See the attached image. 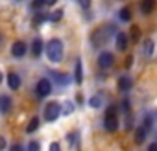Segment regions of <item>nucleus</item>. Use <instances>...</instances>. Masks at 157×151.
I'll return each instance as SVG.
<instances>
[{
    "mask_svg": "<svg viewBox=\"0 0 157 151\" xmlns=\"http://www.w3.org/2000/svg\"><path fill=\"white\" fill-rule=\"evenodd\" d=\"M11 109V98L10 96H0V112L6 114Z\"/></svg>",
    "mask_w": 157,
    "mask_h": 151,
    "instance_id": "13",
    "label": "nucleus"
},
{
    "mask_svg": "<svg viewBox=\"0 0 157 151\" xmlns=\"http://www.w3.org/2000/svg\"><path fill=\"white\" fill-rule=\"evenodd\" d=\"M76 2L80 4L83 9H89V8H91V2H93V0H76Z\"/></svg>",
    "mask_w": 157,
    "mask_h": 151,
    "instance_id": "25",
    "label": "nucleus"
},
{
    "mask_svg": "<svg viewBox=\"0 0 157 151\" xmlns=\"http://www.w3.org/2000/svg\"><path fill=\"white\" fill-rule=\"evenodd\" d=\"M117 48L120 50V52H124L126 48H128V37H126V33H117Z\"/></svg>",
    "mask_w": 157,
    "mask_h": 151,
    "instance_id": "14",
    "label": "nucleus"
},
{
    "mask_svg": "<svg viewBox=\"0 0 157 151\" xmlns=\"http://www.w3.org/2000/svg\"><path fill=\"white\" fill-rule=\"evenodd\" d=\"M144 136H146V129L144 127H137L135 129V144H142Z\"/></svg>",
    "mask_w": 157,
    "mask_h": 151,
    "instance_id": "18",
    "label": "nucleus"
},
{
    "mask_svg": "<svg viewBox=\"0 0 157 151\" xmlns=\"http://www.w3.org/2000/svg\"><path fill=\"white\" fill-rule=\"evenodd\" d=\"M150 149H151V151H157V144H151V145H150Z\"/></svg>",
    "mask_w": 157,
    "mask_h": 151,
    "instance_id": "31",
    "label": "nucleus"
},
{
    "mask_svg": "<svg viewBox=\"0 0 157 151\" xmlns=\"http://www.w3.org/2000/svg\"><path fill=\"white\" fill-rule=\"evenodd\" d=\"M153 41L151 39H144V44H142V52H144V55L146 57H150L151 53H153Z\"/></svg>",
    "mask_w": 157,
    "mask_h": 151,
    "instance_id": "15",
    "label": "nucleus"
},
{
    "mask_svg": "<svg viewBox=\"0 0 157 151\" xmlns=\"http://www.w3.org/2000/svg\"><path fill=\"white\" fill-rule=\"evenodd\" d=\"M68 142H70V147H76L78 145V133H70L68 134Z\"/></svg>",
    "mask_w": 157,
    "mask_h": 151,
    "instance_id": "23",
    "label": "nucleus"
},
{
    "mask_svg": "<svg viewBox=\"0 0 157 151\" xmlns=\"http://www.w3.org/2000/svg\"><path fill=\"white\" fill-rule=\"evenodd\" d=\"M50 149H52V151H57V149H59V144H50Z\"/></svg>",
    "mask_w": 157,
    "mask_h": 151,
    "instance_id": "30",
    "label": "nucleus"
},
{
    "mask_svg": "<svg viewBox=\"0 0 157 151\" xmlns=\"http://www.w3.org/2000/svg\"><path fill=\"white\" fill-rule=\"evenodd\" d=\"M2 42H4V37H2V33H0V46H2Z\"/></svg>",
    "mask_w": 157,
    "mask_h": 151,
    "instance_id": "33",
    "label": "nucleus"
},
{
    "mask_svg": "<svg viewBox=\"0 0 157 151\" xmlns=\"http://www.w3.org/2000/svg\"><path fill=\"white\" fill-rule=\"evenodd\" d=\"M4 147H6V138L0 136V149H4Z\"/></svg>",
    "mask_w": 157,
    "mask_h": 151,
    "instance_id": "29",
    "label": "nucleus"
},
{
    "mask_svg": "<svg viewBox=\"0 0 157 151\" xmlns=\"http://www.w3.org/2000/svg\"><path fill=\"white\" fill-rule=\"evenodd\" d=\"M43 48H44V46H43V41H41L39 37H35V39L32 41V55H33V57H39V55L43 53Z\"/></svg>",
    "mask_w": 157,
    "mask_h": 151,
    "instance_id": "10",
    "label": "nucleus"
},
{
    "mask_svg": "<svg viewBox=\"0 0 157 151\" xmlns=\"http://www.w3.org/2000/svg\"><path fill=\"white\" fill-rule=\"evenodd\" d=\"M56 79H57L61 85H67V83H68V76H67V74H56Z\"/></svg>",
    "mask_w": 157,
    "mask_h": 151,
    "instance_id": "22",
    "label": "nucleus"
},
{
    "mask_svg": "<svg viewBox=\"0 0 157 151\" xmlns=\"http://www.w3.org/2000/svg\"><path fill=\"white\" fill-rule=\"evenodd\" d=\"M104 127L105 131L109 133H115L118 129V116H117V109L115 107H109L107 112H105V118H104Z\"/></svg>",
    "mask_w": 157,
    "mask_h": 151,
    "instance_id": "3",
    "label": "nucleus"
},
{
    "mask_svg": "<svg viewBox=\"0 0 157 151\" xmlns=\"http://www.w3.org/2000/svg\"><path fill=\"white\" fill-rule=\"evenodd\" d=\"M89 105H91L93 109H100V107L104 105V100H102V96H100V94H94V96H91V98H89Z\"/></svg>",
    "mask_w": 157,
    "mask_h": 151,
    "instance_id": "16",
    "label": "nucleus"
},
{
    "mask_svg": "<svg viewBox=\"0 0 157 151\" xmlns=\"http://www.w3.org/2000/svg\"><path fill=\"white\" fill-rule=\"evenodd\" d=\"M72 111H74V103L72 101H65L61 105V112L63 114H72Z\"/></svg>",
    "mask_w": 157,
    "mask_h": 151,
    "instance_id": "20",
    "label": "nucleus"
},
{
    "mask_svg": "<svg viewBox=\"0 0 157 151\" xmlns=\"http://www.w3.org/2000/svg\"><path fill=\"white\" fill-rule=\"evenodd\" d=\"M151 125H153V118L151 116H144V125L142 127L148 131V129H151Z\"/></svg>",
    "mask_w": 157,
    "mask_h": 151,
    "instance_id": "24",
    "label": "nucleus"
},
{
    "mask_svg": "<svg viewBox=\"0 0 157 151\" xmlns=\"http://www.w3.org/2000/svg\"><path fill=\"white\" fill-rule=\"evenodd\" d=\"M63 42L59 41V39H50L48 42H46V46H44V50H46V55H48V59L52 61V63H59L61 59H63Z\"/></svg>",
    "mask_w": 157,
    "mask_h": 151,
    "instance_id": "2",
    "label": "nucleus"
},
{
    "mask_svg": "<svg viewBox=\"0 0 157 151\" xmlns=\"http://www.w3.org/2000/svg\"><path fill=\"white\" fill-rule=\"evenodd\" d=\"M74 81L80 85L83 81V66H82V59L76 61V68H74Z\"/></svg>",
    "mask_w": 157,
    "mask_h": 151,
    "instance_id": "9",
    "label": "nucleus"
},
{
    "mask_svg": "<svg viewBox=\"0 0 157 151\" xmlns=\"http://www.w3.org/2000/svg\"><path fill=\"white\" fill-rule=\"evenodd\" d=\"M8 85H10L11 90H17V89L21 87V78H19V74L11 72V74L8 76Z\"/></svg>",
    "mask_w": 157,
    "mask_h": 151,
    "instance_id": "11",
    "label": "nucleus"
},
{
    "mask_svg": "<svg viewBox=\"0 0 157 151\" xmlns=\"http://www.w3.org/2000/svg\"><path fill=\"white\" fill-rule=\"evenodd\" d=\"M153 9H155V0H140V11L144 15L151 13Z\"/></svg>",
    "mask_w": 157,
    "mask_h": 151,
    "instance_id": "12",
    "label": "nucleus"
},
{
    "mask_svg": "<svg viewBox=\"0 0 157 151\" xmlns=\"http://www.w3.org/2000/svg\"><path fill=\"white\" fill-rule=\"evenodd\" d=\"M113 33H117L115 24H102L100 28L94 30V33L91 35V42L94 48H102L107 44V41L113 37Z\"/></svg>",
    "mask_w": 157,
    "mask_h": 151,
    "instance_id": "1",
    "label": "nucleus"
},
{
    "mask_svg": "<svg viewBox=\"0 0 157 151\" xmlns=\"http://www.w3.org/2000/svg\"><path fill=\"white\" fill-rule=\"evenodd\" d=\"M43 114H44V120L46 122H56L59 118V114H61V105L56 103V101H50V103H46Z\"/></svg>",
    "mask_w": 157,
    "mask_h": 151,
    "instance_id": "4",
    "label": "nucleus"
},
{
    "mask_svg": "<svg viewBox=\"0 0 157 151\" xmlns=\"http://www.w3.org/2000/svg\"><path fill=\"white\" fill-rule=\"evenodd\" d=\"M2 79H4V74H2V70H0V83H2Z\"/></svg>",
    "mask_w": 157,
    "mask_h": 151,
    "instance_id": "32",
    "label": "nucleus"
},
{
    "mask_svg": "<svg viewBox=\"0 0 157 151\" xmlns=\"http://www.w3.org/2000/svg\"><path fill=\"white\" fill-rule=\"evenodd\" d=\"M26 52H28L26 42H22V41H15L13 42V46H11V55L13 57H22Z\"/></svg>",
    "mask_w": 157,
    "mask_h": 151,
    "instance_id": "7",
    "label": "nucleus"
},
{
    "mask_svg": "<svg viewBox=\"0 0 157 151\" xmlns=\"http://www.w3.org/2000/svg\"><path fill=\"white\" fill-rule=\"evenodd\" d=\"M61 17H63V11H61V9H57V11H54V13H50V15H48V19H50L52 22L61 20Z\"/></svg>",
    "mask_w": 157,
    "mask_h": 151,
    "instance_id": "21",
    "label": "nucleus"
},
{
    "mask_svg": "<svg viewBox=\"0 0 157 151\" xmlns=\"http://www.w3.org/2000/svg\"><path fill=\"white\" fill-rule=\"evenodd\" d=\"M113 63H115V55L111 52H102L98 55V66L100 68H111Z\"/></svg>",
    "mask_w": 157,
    "mask_h": 151,
    "instance_id": "6",
    "label": "nucleus"
},
{
    "mask_svg": "<svg viewBox=\"0 0 157 151\" xmlns=\"http://www.w3.org/2000/svg\"><path fill=\"white\" fill-rule=\"evenodd\" d=\"M35 92H37V96L39 98H46L50 92H52V83H50V79H39V83H37V87H35Z\"/></svg>",
    "mask_w": 157,
    "mask_h": 151,
    "instance_id": "5",
    "label": "nucleus"
},
{
    "mask_svg": "<svg viewBox=\"0 0 157 151\" xmlns=\"http://www.w3.org/2000/svg\"><path fill=\"white\" fill-rule=\"evenodd\" d=\"M41 2V6H44V8H50V6H54L57 0H39Z\"/></svg>",
    "mask_w": 157,
    "mask_h": 151,
    "instance_id": "27",
    "label": "nucleus"
},
{
    "mask_svg": "<svg viewBox=\"0 0 157 151\" xmlns=\"http://www.w3.org/2000/svg\"><path fill=\"white\" fill-rule=\"evenodd\" d=\"M37 127H39V118H37V116H33V118L28 122V125H26V133H28V134H32L33 131H37Z\"/></svg>",
    "mask_w": 157,
    "mask_h": 151,
    "instance_id": "17",
    "label": "nucleus"
},
{
    "mask_svg": "<svg viewBox=\"0 0 157 151\" xmlns=\"http://www.w3.org/2000/svg\"><path fill=\"white\" fill-rule=\"evenodd\" d=\"M28 149H30V151H32V149L37 151V149H41V145H39L37 142H30V144H28Z\"/></svg>",
    "mask_w": 157,
    "mask_h": 151,
    "instance_id": "28",
    "label": "nucleus"
},
{
    "mask_svg": "<svg viewBox=\"0 0 157 151\" xmlns=\"http://www.w3.org/2000/svg\"><path fill=\"white\" fill-rule=\"evenodd\" d=\"M139 37H140L139 28H137V26H133V28H131V39H133V41H139Z\"/></svg>",
    "mask_w": 157,
    "mask_h": 151,
    "instance_id": "26",
    "label": "nucleus"
},
{
    "mask_svg": "<svg viewBox=\"0 0 157 151\" xmlns=\"http://www.w3.org/2000/svg\"><path fill=\"white\" fill-rule=\"evenodd\" d=\"M118 19H120L122 22H129V19H131V11H129V8H122L120 13H118Z\"/></svg>",
    "mask_w": 157,
    "mask_h": 151,
    "instance_id": "19",
    "label": "nucleus"
},
{
    "mask_svg": "<svg viewBox=\"0 0 157 151\" xmlns=\"http://www.w3.org/2000/svg\"><path fill=\"white\" fill-rule=\"evenodd\" d=\"M131 87H133V79L129 78V76H122V78L118 79V89H120V92H128Z\"/></svg>",
    "mask_w": 157,
    "mask_h": 151,
    "instance_id": "8",
    "label": "nucleus"
}]
</instances>
